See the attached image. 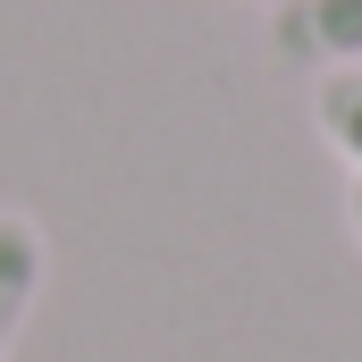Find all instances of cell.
I'll list each match as a JSON object with an SVG mask.
<instances>
[{
  "label": "cell",
  "mask_w": 362,
  "mask_h": 362,
  "mask_svg": "<svg viewBox=\"0 0 362 362\" xmlns=\"http://www.w3.org/2000/svg\"><path fill=\"white\" fill-rule=\"evenodd\" d=\"M270 42L303 68H362V0H278Z\"/></svg>",
  "instance_id": "1"
},
{
  "label": "cell",
  "mask_w": 362,
  "mask_h": 362,
  "mask_svg": "<svg viewBox=\"0 0 362 362\" xmlns=\"http://www.w3.org/2000/svg\"><path fill=\"white\" fill-rule=\"evenodd\" d=\"M42 278H51V245H42V228H34L25 211H0V362H8L17 337H25V312H34Z\"/></svg>",
  "instance_id": "2"
},
{
  "label": "cell",
  "mask_w": 362,
  "mask_h": 362,
  "mask_svg": "<svg viewBox=\"0 0 362 362\" xmlns=\"http://www.w3.org/2000/svg\"><path fill=\"white\" fill-rule=\"evenodd\" d=\"M312 118H320V135L354 160V177H362V68H329L320 93H312Z\"/></svg>",
  "instance_id": "3"
},
{
  "label": "cell",
  "mask_w": 362,
  "mask_h": 362,
  "mask_svg": "<svg viewBox=\"0 0 362 362\" xmlns=\"http://www.w3.org/2000/svg\"><path fill=\"white\" fill-rule=\"evenodd\" d=\"M346 211H354V236H362V177H354V194H346Z\"/></svg>",
  "instance_id": "4"
},
{
  "label": "cell",
  "mask_w": 362,
  "mask_h": 362,
  "mask_svg": "<svg viewBox=\"0 0 362 362\" xmlns=\"http://www.w3.org/2000/svg\"><path fill=\"white\" fill-rule=\"evenodd\" d=\"M262 8H278V0H262Z\"/></svg>",
  "instance_id": "5"
}]
</instances>
